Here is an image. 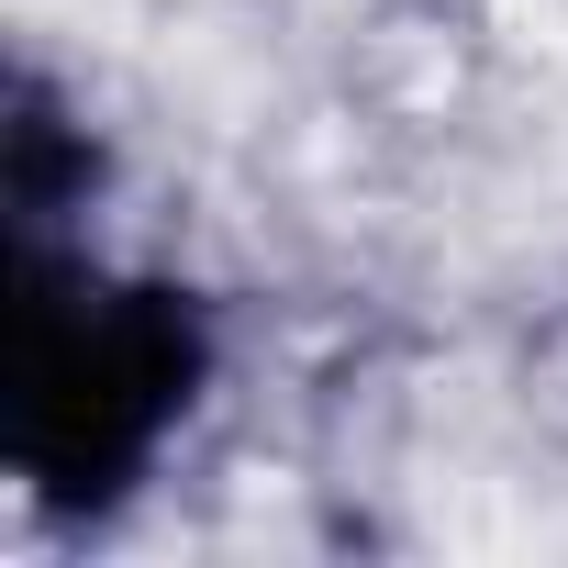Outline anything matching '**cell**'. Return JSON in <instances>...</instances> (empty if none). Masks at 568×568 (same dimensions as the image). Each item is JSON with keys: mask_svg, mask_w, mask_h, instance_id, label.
<instances>
[{"mask_svg": "<svg viewBox=\"0 0 568 568\" xmlns=\"http://www.w3.org/2000/svg\"><path fill=\"white\" fill-rule=\"evenodd\" d=\"M190 402V324L145 291H68L23 324V457L68 490H101Z\"/></svg>", "mask_w": 568, "mask_h": 568, "instance_id": "6da1fadb", "label": "cell"}]
</instances>
